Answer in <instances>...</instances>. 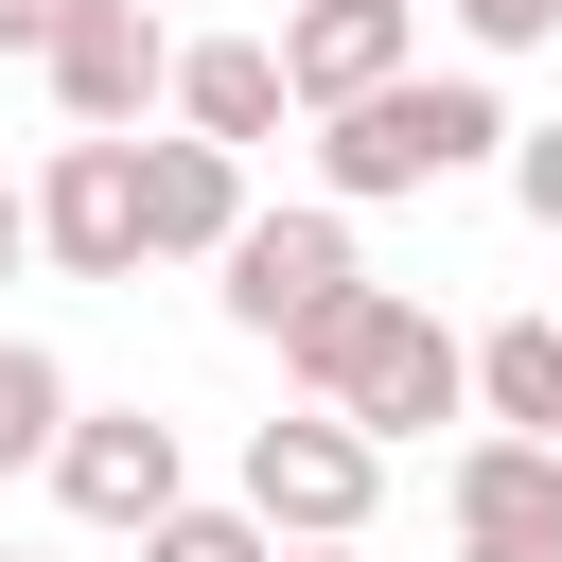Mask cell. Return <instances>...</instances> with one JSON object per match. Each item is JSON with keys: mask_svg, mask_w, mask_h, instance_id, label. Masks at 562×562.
<instances>
[{"mask_svg": "<svg viewBox=\"0 0 562 562\" xmlns=\"http://www.w3.org/2000/svg\"><path fill=\"white\" fill-rule=\"evenodd\" d=\"M509 158V105L474 88V70H404V88H369V105H316V211H386V193H439V176H492Z\"/></svg>", "mask_w": 562, "mask_h": 562, "instance_id": "6da1fadb", "label": "cell"}, {"mask_svg": "<svg viewBox=\"0 0 562 562\" xmlns=\"http://www.w3.org/2000/svg\"><path fill=\"white\" fill-rule=\"evenodd\" d=\"M281 369H299V386H316V404H334V422H351L369 457L474 404V369H457V334H439L422 299H386V281H351V299H334V316H316V334H299Z\"/></svg>", "mask_w": 562, "mask_h": 562, "instance_id": "7a4b0ae2", "label": "cell"}, {"mask_svg": "<svg viewBox=\"0 0 562 562\" xmlns=\"http://www.w3.org/2000/svg\"><path fill=\"white\" fill-rule=\"evenodd\" d=\"M263 544H369V509H386V457L334 422V404H299V422H246V492H228Z\"/></svg>", "mask_w": 562, "mask_h": 562, "instance_id": "3957f363", "label": "cell"}, {"mask_svg": "<svg viewBox=\"0 0 562 562\" xmlns=\"http://www.w3.org/2000/svg\"><path fill=\"white\" fill-rule=\"evenodd\" d=\"M211 281H228V334H263V351H299L369 263H351V211H246L228 246H211Z\"/></svg>", "mask_w": 562, "mask_h": 562, "instance_id": "277c9868", "label": "cell"}, {"mask_svg": "<svg viewBox=\"0 0 562 562\" xmlns=\"http://www.w3.org/2000/svg\"><path fill=\"white\" fill-rule=\"evenodd\" d=\"M35 474H53V509H70V527H105V544H140V527H158V509L193 492V474H176V422H158V404H70Z\"/></svg>", "mask_w": 562, "mask_h": 562, "instance_id": "5b68a950", "label": "cell"}, {"mask_svg": "<svg viewBox=\"0 0 562 562\" xmlns=\"http://www.w3.org/2000/svg\"><path fill=\"white\" fill-rule=\"evenodd\" d=\"M18 193H35V263L140 281V140H53V176H18Z\"/></svg>", "mask_w": 562, "mask_h": 562, "instance_id": "8992f818", "label": "cell"}, {"mask_svg": "<svg viewBox=\"0 0 562 562\" xmlns=\"http://www.w3.org/2000/svg\"><path fill=\"white\" fill-rule=\"evenodd\" d=\"M35 70H53V123H70V140H140V105H158V70H176V18L88 0V18H70Z\"/></svg>", "mask_w": 562, "mask_h": 562, "instance_id": "52a82bcc", "label": "cell"}, {"mask_svg": "<svg viewBox=\"0 0 562 562\" xmlns=\"http://www.w3.org/2000/svg\"><path fill=\"white\" fill-rule=\"evenodd\" d=\"M281 105H369L422 70V0H281Z\"/></svg>", "mask_w": 562, "mask_h": 562, "instance_id": "ba28073f", "label": "cell"}, {"mask_svg": "<svg viewBox=\"0 0 562 562\" xmlns=\"http://www.w3.org/2000/svg\"><path fill=\"white\" fill-rule=\"evenodd\" d=\"M439 509H457V562H562V457L544 439H457V474H439Z\"/></svg>", "mask_w": 562, "mask_h": 562, "instance_id": "9c48e42d", "label": "cell"}, {"mask_svg": "<svg viewBox=\"0 0 562 562\" xmlns=\"http://www.w3.org/2000/svg\"><path fill=\"white\" fill-rule=\"evenodd\" d=\"M246 228V158L228 140H140V263H211Z\"/></svg>", "mask_w": 562, "mask_h": 562, "instance_id": "30bf717a", "label": "cell"}, {"mask_svg": "<svg viewBox=\"0 0 562 562\" xmlns=\"http://www.w3.org/2000/svg\"><path fill=\"white\" fill-rule=\"evenodd\" d=\"M158 105H176V140H228V158H246V140L281 123V53H263V35H176Z\"/></svg>", "mask_w": 562, "mask_h": 562, "instance_id": "8fae6325", "label": "cell"}, {"mask_svg": "<svg viewBox=\"0 0 562 562\" xmlns=\"http://www.w3.org/2000/svg\"><path fill=\"white\" fill-rule=\"evenodd\" d=\"M457 369H474V422H492V439H562V316H509V334H474Z\"/></svg>", "mask_w": 562, "mask_h": 562, "instance_id": "7c38bea8", "label": "cell"}, {"mask_svg": "<svg viewBox=\"0 0 562 562\" xmlns=\"http://www.w3.org/2000/svg\"><path fill=\"white\" fill-rule=\"evenodd\" d=\"M53 422H70V369H53L35 334H0V474H35V457H53Z\"/></svg>", "mask_w": 562, "mask_h": 562, "instance_id": "4fadbf2b", "label": "cell"}, {"mask_svg": "<svg viewBox=\"0 0 562 562\" xmlns=\"http://www.w3.org/2000/svg\"><path fill=\"white\" fill-rule=\"evenodd\" d=\"M140 562H263V527H246V509H193V492H176V509L140 527Z\"/></svg>", "mask_w": 562, "mask_h": 562, "instance_id": "5bb4252c", "label": "cell"}, {"mask_svg": "<svg viewBox=\"0 0 562 562\" xmlns=\"http://www.w3.org/2000/svg\"><path fill=\"white\" fill-rule=\"evenodd\" d=\"M509 211L562 246V123H509Z\"/></svg>", "mask_w": 562, "mask_h": 562, "instance_id": "9a60e30c", "label": "cell"}, {"mask_svg": "<svg viewBox=\"0 0 562 562\" xmlns=\"http://www.w3.org/2000/svg\"><path fill=\"white\" fill-rule=\"evenodd\" d=\"M439 18H457L474 53H544V35H562V0H439Z\"/></svg>", "mask_w": 562, "mask_h": 562, "instance_id": "2e32d148", "label": "cell"}, {"mask_svg": "<svg viewBox=\"0 0 562 562\" xmlns=\"http://www.w3.org/2000/svg\"><path fill=\"white\" fill-rule=\"evenodd\" d=\"M70 18H88V0H0V53H53Z\"/></svg>", "mask_w": 562, "mask_h": 562, "instance_id": "e0dca14e", "label": "cell"}, {"mask_svg": "<svg viewBox=\"0 0 562 562\" xmlns=\"http://www.w3.org/2000/svg\"><path fill=\"white\" fill-rule=\"evenodd\" d=\"M18 263H35V193L0 176V281H18Z\"/></svg>", "mask_w": 562, "mask_h": 562, "instance_id": "ac0fdd59", "label": "cell"}, {"mask_svg": "<svg viewBox=\"0 0 562 562\" xmlns=\"http://www.w3.org/2000/svg\"><path fill=\"white\" fill-rule=\"evenodd\" d=\"M263 562H351V544H263Z\"/></svg>", "mask_w": 562, "mask_h": 562, "instance_id": "d6986e66", "label": "cell"}, {"mask_svg": "<svg viewBox=\"0 0 562 562\" xmlns=\"http://www.w3.org/2000/svg\"><path fill=\"white\" fill-rule=\"evenodd\" d=\"M140 18H176V0H140Z\"/></svg>", "mask_w": 562, "mask_h": 562, "instance_id": "ffe728a7", "label": "cell"}, {"mask_svg": "<svg viewBox=\"0 0 562 562\" xmlns=\"http://www.w3.org/2000/svg\"><path fill=\"white\" fill-rule=\"evenodd\" d=\"M544 457H562V439H544Z\"/></svg>", "mask_w": 562, "mask_h": 562, "instance_id": "44dd1931", "label": "cell"}, {"mask_svg": "<svg viewBox=\"0 0 562 562\" xmlns=\"http://www.w3.org/2000/svg\"><path fill=\"white\" fill-rule=\"evenodd\" d=\"M0 562H18V544H0Z\"/></svg>", "mask_w": 562, "mask_h": 562, "instance_id": "7402d4cb", "label": "cell"}]
</instances>
